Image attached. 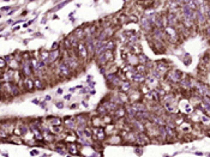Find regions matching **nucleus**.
<instances>
[{
  "label": "nucleus",
  "instance_id": "nucleus-29",
  "mask_svg": "<svg viewBox=\"0 0 210 157\" xmlns=\"http://www.w3.org/2000/svg\"><path fill=\"white\" fill-rule=\"evenodd\" d=\"M0 128H3L4 131H6L8 134H10V133H12L13 130H15V127H13L12 124H1V125H0Z\"/></svg>",
  "mask_w": 210,
  "mask_h": 157
},
{
  "label": "nucleus",
  "instance_id": "nucleus-20",
  "mask_svg": "<svg viewBox=\"0 0 210 157\" xmlns=\"http://www.w3.org/2000/svg\"><path fill=\"white\" fill-rule=\"evenodd\" d=\"M121 140H123V139H121V137H120V136H118V134L115 136V133H114V134H110V138L107 140V143H108V144L114 145V144H120V143H121Z\"/></svg>",
  "mask_w": 210,
  "mask_h": 157
},
{
  "label": "nucleus",
  "instance_id": "nucleus-6",
  "mask_svg": "<svg viewBox=\"0 0 210 157\" xmlns=\"http://www.w3.org/2000/svg\"><path fill=\"white\" fill-rule=\"evenodd\" d=\"M163 29H164V30H163L164 37H167V39H169L171 41H174V42L178 40L179 35H178V31L175 30L174 27H166V28H163Z\"/></svg>",
  "mask_w": 210,
  "mask_h": 157
},
{
  "label": "nucleus",
  "instance_id": "nucleus-39",
  "mask_svg": "<svg viewBox=\"0 0 210 157\" xmlns=\"http://www.w3.org/2000/svg\"><path fill=\"white\" fill-rule=\"evenodd\" d=\"M55 107H57L58 109H63L64 108V103L63 102H57V103H55Z\"/></svg>",
  "mask_w": 210,
  "mask_h": 157
},
{
  "label": "nucleus",
  "instance_id": "nucleus-27",
  "mask_svg": "<svg viewBox=\"0 0 210 157\" xmlns=\"http://www.w3.org/2000/svg\"><path fill=\"white\" fill-rule=\"evenodd\" d=\"M125 110H126V115L129 116V118H131V119H135L136 118V113L137 111L132 108L131 106H125Z\"/></svg>",
  "mask_w": 210,
  "mask_h": 157
},
{
  "label": "nucleus",
  "instance_id": "nucleus-21",
  "mask_svg": "<svg viewBox=\"0 0 210 157\" xmlns=\"http://www.w3.org/2000/svg\"><path fill=\"white\" fill-rule=\"evenodd\" d=\"M59 57H60V52H59L58 49H54V50H52V52L49 53V55H48V59H49V64L54 62V61L57 60V59H58Z\"/></svg>",
  "mask_w": 210,
  "mask_h": 157
},
{
  "label": "nucleus",
  "instance_id": "nucleus-36",
  "mask_svg": "<svg viewBox=\"0 0 210 157\" xmlns=\"http://www.w3.org/2000/svg\"><path fill=\"white\" fill-rule=\"evenodd\" d=\"M34 85H35V88H36V89H43V88H45V86L42 85L41 81H39V79H36V81L34 82Z\"/></svg>",
  "mask_w": 210,
  "mask_h": 157
},
{
  "label": "nucleus",
  "instance_id": "nucleus-35",
  "mask_svg": "<svg viewBox=\"0 0 210 157\" xmlns=\"http://www.w3.org/2000/svg\"><path fill=\"white\" fill-rule=\"evenodd\" d=\"M6 66H7V62H6V60H5L4 58H0V70H4Z\"/></svg>",
  "mask_w": 210,
  "mask_h": 157
},
{
  "label": "nucleus",
  "instance_id": "nucleus-18",
  "mask_svg": "<svg viewBox=\"0 0 210 157\" xmlns=\"http://www.w3.org/2000/svg\"><path fill=\"white\" fill-rule=\"evenodd\" d=\"M24 86L27 90L29 91H32L35 89V85H34V81L31 79L30 77H25V79H24Z\"/></svg>",
  "mask_w": 210,
  "mask_h": 157
},
{
  "label": "nucleus",
  "instance_id": "nucleus-37",
  "mask_svg": "<svg viewBox=\"0 0 210 157\" xmlns=\"http://www.w3.org/2000/svg\"><path fill=\"white\" fill-rule=\"evenodd\" d=\"M8 136V133L6 131H4L3 128H0V138H6Z\"/></svg>",
  "mask_w": 210,
  "mask_h": 157
},
{
  "label": "nucleus",
  "instance_id": "nucleus-41",
  "mask_svg": "<svg viewBox=\"0 0 210 157\" xmlns=\"http://www.w3.org/2000/svg\"><path fill=\"white\" fill-rule=\"evenodd\" d=\"M78 107H79L78 103H73V104L70 107V109H78Z\"/></svg>",
  "mask_w": 210,
  "mask_h": 157
},
{
  "label": "nucleus",
  "instance_id": "nucleus-1",
  "mask_svg": "<svg viewBox=\"0 0 210 157\" xmlns=\"http://www.w3.org/2000/svg\"><path fill=\"white\" fill-rule=\"evenodd\" d=\"M113 58H114V53H113V50H106V52H103L102 54L98 55V58H97V64L100 65L101 67H103V66H106L107 64L112 62V61H113Z\"/></svg>",
  "mask_w": 210,
  "mask_h": 157
},
{
  "label": "nucleus",
  "instance_id": "nucleus-5",
  "mask_svg": "<svg viewBox=\"0 0 210 157\" xmlns=\"http://www.w3.org/2000/svg\"><path fill=\"white\" fill-rule=\"evenodd\" d=\"M179 108H180V111L183 114H191L195 110L193 106L190 103L189 100H181L179 102Z\"/></svg>",
  "mask_w": 210,
  "mask_h": 157
},
{
  "label": "nucleus",
  "instance_id": "nucleus-33",
  "mask_svg": "<svg viewBox=\"0 0 210 157\" xmlns=\"http://www.w3.org/2000/svg\"><path fill=\"white\" fill-rule=\"evenodd\" d=\"M138 57V61H139V64H145V62H148V58H147V55H144V54H139V55H137Z\"/></svg>",
  "mask_w": 210,
  "mask_h": 157
},
{
  "label": "nucleus",
  "instance_id": "nucleus-47",
  "mask_svg": "<svg viewBox=\"0 0 210 157\" xmlns=\"http://www.w3.org/2000/svg\"><path fill=\"white\" fill-rule=\"evenodd\" d=\"M196 155H197V156H203V153H202V152H197Z\"/></svg>",
  "mask_w": 210,
  "mask_h": 157
},
{
  "label": "nucleus",
  "instance_id": "nucleus-45",
  "mask_svg": "<svg viewBox=\"0 0 210 157\" xmlns=\"http://www.w3.org/2000/svg\"><path fill=\"white\" fill-rule=\"evenodd\" d=\"M82 103H83V106H84L85 108H88V107H89V106H88V102H85V101H83V102H82Z\"/></svg>",
  "mask_w": 210,
  "mask_h": 157
},
{
  "label": "nucleus",
  "instance_id": "nucleus-15",
  "mask_svg": "<svg viewBox=\"0 0 210 157\" xmlns=\"http://www.w3.org/2000/svg\"><path fill=\"white\" fill-rule=\"evenodd\" d=\"M67 152L69 153H71V155H73V156H76V155H79V150H78V148H77V144H74V143H67Z\"/></svg>",
  "mask_w": 210,
  "mask_h": 157
},
{
  "label": "nucleus",
  "instance_id": "nucleus-12",
  "mask_svg": "<svg viewBox=\"0 0 210 157\" xmlns=\"http://www.w3.org/2000/svg\"><path fill=\"white\" fill-rule=\"evenodd\" d=\"M64 122H65V126L67 127L69 130H76V128H77L76 118H65Z\"/></svg>",
  "mask_w": 210,
  "mask_h": 157
},
{
  "label": "nucleus",
  "instance_id": "nucleus-24",
  "mask_svg": "<svg viewBox=\"0 0 210 157\" xmlns=\"http://www.w3.org/2000/svg\"><path fill=\"white\" fill-rule=\"evenodd\" d=\"M132 79L137 83H143L145 81V74H142V73H138V72H135L133 76H132Z\"/></svg>",
  "mask_w": 210,
  "mask_h": 157
},
{
  "label": "nucleus",
  "instance_id": "nucleus-44",
  "mask_svg": "<svg viewBox=\"0 0 210 157\" xmlns=\"http://www.w3.org/2000/svg\"><path fill=\"white\" fill-rule=\"evenodd\" d=\"M63 94V89H58L57 90V95H61Z\"/></svg>",
  "mask_w": 210,
  "mask_h": 157
},
{
  "label": "nucleus",
  "instance_id": "nucleus-13",
  "mask_svg": "<svg viewBox=\"0 0 210 157\" xmlns=\"http://www.w3.org/2000/svg\"><path fill=\"white\" fill-rule=\"evenodd\" d=\"M140 24H142V28L144 30H147V31H151L152 28H154V25L150 23V20H149V18L147 16L140 19Z\"/></svg>",
  "mask_w": 210,
  "mask_h": 157
},
{
  "label": "nucleus",
  "instance_id": "nucleus-23",
  "mask_svg": "<svg viewBox=\"0 0 210 157\" xmlns=\"http://www.w3.org/2000/svg\"><path fill=\"white\" fill-rule=\"evenodd\" d=\"M176 23H178V20H176V16L174 13H169L167 16V24H168V27H175Z\"/></svg>",
  "mask_w": 210,
  "mask_h": 157
},
{
  "label": "nucleus",
  "instance_id": "nucleus-3",
  "mask_svg": "<svg viewBox=\"0 0 210 157\" xmlns=\"http://www.w3.org/2000/svg\"><path fill=\"white\" fill-rule=\"evenodd\" d=\"M93 138L96 142H105L107 138V133L103 127H95L93 130Z\"/></svg>",
  "mask_w": 210,
  "mask_h": 157
},
{
  "label": "nucleus",
  "instance_id": "nucleus-11",
  "mask_svg": "<svg viewBox=\"0 0 210 157\" xmlns=\"http://www.w3.org/2000/svg\"><path fill=\"white\" fill-rule=\"evenodd\" d=\"M113 114L115 116V119H123L126 116V110H125V107L123 106H118V108L113 111Z\"/></svg>",
  "mask_w": 210,
  "mask_h": 157
},
{
  "label": "nucleus",
  "instance_id": "nucleus-17",
  "mask_svg": "<svg viewBox=\"0 0 210 157\" xmlns=\"http://www.w3.org/2000/svg\"><path fill=\"white\" fill-rule=\"evenodd\" d=\"M131 107L133 108L136 111H143V110H147V107L144 103H142L140 101H137V102H132Z\"/></svg>",
  "mask_w": 210,
  "mask_h": 157
},
{
  "label": "nucleus",
  "instance_id": "nucleus-19",
  "mask_svg": "<svg viewBox=\"0 0 210 157\" xmlns=\"http://www.w3.org/2000/svg\"><path fill=\"white\" fill-rule=\"evenodd\" d=\"M8 65H10V69L11 70H18L19 69V60L17 59V58H11L8 61Z\"/></svg>",
  "mask_w": 210,
  "mask_h": 157
},
{
  "label": "nucleus",
  "instance_id": "nucleus-9",
  "mask_svg": "<svg viewBox=\"0 0 210 157\" xmlns=\"http://www.w3.org/2000/svg\"><path fill=\"white\" fill-rule=\"evenodd\" d=\"M77 52H78V58H81V59H88V49H86V46L83 43V42H81V43H78V46H77Z\"/></svg>",
  "mask_w": 210,
  "mask_h": 157
},
{
  "label": "nucleus",
  "instance_id": "nucleus-43",
  "mask_svg": "<svg viewBox=\"0 0 210 157\" xmlns=\"http://www.w3.org/2000/svg\"><path fill=\"white\" fill-rule=\"evenodd\" d=\"M64 100H66V101L71 100V95H70V94H69V95H65V96H64Z\"/></svg>",
  "mask_w": 210,
  "mask_h": 157
},
{
  "label": "nucleus",
  "instance_id": "nucleus-46",
  "mask_svg": "<svg viewBox=\"0 0 210 157\" xmlns=\"http://www.w3.org/2000/svg\"><path fill=\"white\" fill-rule=\"evenodd\" d=\"M51 98H52L51 96H47V97H46V101H51Z\"/></svg>",
  "mask_w": 210,
  "mask_h": 157
},
{
  "label": "nucleus",
  "instance_id": "nucleus-4",
  "mask_svg": "<svg viewBox=\"0 0 210 157\" xmlns=\"http://www.w3.org/2000/svg\"><path fill=\"white\" fill-rule=\"evenodd\" d=\"M183 76H184V74H183L180 71H178V70H171V71H168V73H167V79H168V82H171V83H173V84H176V83L180 82V79H181Z\"/></svg>",
  "mask_w": 210,
  "mask_h": 157
},
{
  "label": "nucleus",
  "instance_id": "nucleus-22",
  "mask_svg": "<svg viewBox=\"0 0 210 157\" xmlns=\"http://www.w3.org/2000/svg\"><path fill=\"white\" fill-rule=\"evenodd\" d=\"M120 91H123V93H127L130 89H131V83L129 82V81H121V83H120Z\"/></svg>",
  "mask_w": 210,
  "mask_h": 157
},
{
  "label": "nucleus",
  "instance_id": "nucleus-16",
  "mask_svg": "<svg viewBox=\"0 0 210 157\" xmlns=\"http://www.w3.org/2000/svg\"><path fill=\"white\" fill-rule=\"evenodd\" d=\"M22 71L25 74V77H29L31 74L32 71H31V66H30V60H25V62L22 66Z\"/></svg>",
  "mask_w": 210,
  "mask_h": 157
},
{
  "label": "nucleus",
  "instance_id": "nucleus-34",
  "mask_svg": "<svg viewBox=\"0 0 210 157\" xmlns=\"http://www.w3.org/2000/svg\"><path fill=\"white\" fill-rule=\"evenodd\" d=\"M51 128V132L54 133V134H58L60 131H61V125L60 126H49Z\"/></svg>",
  "mask_w": 210,
  "mask_h": 157
},
{
  "label": "nucleus",
  "instance_id": "nucleus-38",
  "mask_svg": "<svg viewBox=\"0 0 210 157\" xmlns=\"http://www.w3.org/2000/svg\"><path fill=\"white\" fill-rule=\"evenodd\" d=\"M127 19H129V22H135V23H137V22H138V19H137L136 16H130Z\"/></svg>",
  "mask_w": 210,
  "mask_h": 157
},
{
  "label": "nucleus",
  "instance_id": "nucleus-8",
  "mask_svg": "<svg viewBox=\"0 0 210 157\" xmlns=\"http://www.w3.org/2000/svg\"><path fill=\"white\" fill-rule=\"evenodd\" d=\"M127 96H129V101H131V102H137V101H140V91L138 90V89H130V90L127 91Z\"/></svg>",
  "mask_w": 210,
  "mask_h": 157
},
{
  "label": "nucleus",
  "instance_id": "nucleus-7",
  "mask_svg": "<svg viewBox=\"0 0 210 157\" xmlns=\"http://www.w3.org/2000/svg\"><path fill=\"white\" fill-rule=\"evenodd\" d=\"M149 143H150V137L145 132H137L136 144H139L140 146H143V145H148Z\"/></svg>",
  "mask_w": 210,
  "mask_h": 157
},
{
  "label": "nucleus",
  "instance_id": "nucleus-30",
  "mask_svg": "<svg viewBox=\"0 0 210 157\" xmlns=\"http://www.w3.org/2000/svg\"><path fill=\"white\" fill-rule=\"evenodd\" d=\"M105 47H106V50H113L115 48V41L107 40L106 43H105Z\"/></svg>",
  "mask_w": 210,
  "mask_h": 157
},
{
  "label": "nucleus",
  "instance_id": "nucleus-26",
  "mask_svg": "<svg viewBox=\"0 0 210 157\" xmlns=\"http://www.w3.org/2000/svg\"><path fill=\"white\" fill-rule=\"evenodd\" d=\"M119 103L120 104H125L129 102V96H127V93H123V91H120L119 93Z\"/></svg>",
  "mask_w": 210,
  "mask_h": 157
},
{
  "label": "nucleus",
  "instance_id": "nucleus-25",
  "mask_svg": "<svg viewBox=\"0 0 210 157\" xmlns=\"http://www.w3.org/2000/svg\"><path fill=\"white\" fill-rule=\"evenodd\" d=\"M126 62H129L131 66L138 65V64H139L138 57H137V55H135V54H130V55H129V58H127V60H126Z\"/></svg>",
  "mask_w": 210,
  "mask_h": 157
},
{
  "label": "nucleus",
  "instance_id": "nucleus-28",
  "mask_svg": "<svg viewBox=\"0 0 210 157\" xmlns=\"http://www.w3.org/2000/svg\"><path fill=\"white\" fill-rule=\"evenodd\" d=\"M48 122H49V126H60L61 125V120L57 116L48 118Z\"/></svg>",
  "mask_w": 210,
  "mask_h": 157
},
{
  "label": "nucleus",
  "instance_id": "nucleus-42",
  "mask_svg": "<svg viewBox=\"0 0 210 157\" xmlns=\"http://www.w3.org/2000/svg\"><path fill=\"white\" fill-rule=\"evenodd\" d=\"M135 151L137 152V155H138V156H140V155H142V149H139V148H136V149H135Z\"/></svg>",
  "mask_w": 210,
  "mask_h": 157
},
{
  "label": "nucleus",
  "instance_id": "nucleus-31",
  "mask_svg": "<svg viewBox=\"0 0 210 157\" xmlns=\"http://www.w3.org/2000/svg\"><path fill=\"white\" fill-rule=\"evenodd\" d=\"M93 125H94L95 127H103L102 120H101V115H100V116H96V118H93Z\"/></svg>",
  "mask_w": 210,
  "mask_h": 157
},
{
  "label": "nucleus",
  "instance_id": "nucleus-2",
  "mask_svg": "<svg viewBox=\"0 0 210 157\" xmlns=\"http://www.w3.org/2000/svg\"><path fill=\"white\" fill-rule=\"evenodd\" d=\"M57 73H58V76L61 77V78H69L70 74H71V69L69 67V65L63 60V61L59 64V66H58Z\"/></svg>",
  "mask_w": 210,
  "mask_h": 157
},
{
  "label": "nucleus",
  "instance_id": "nucleus-10",
  "mask_svg": "<svg viewBox=\"0 0 210 157\" xmlns=\"http://www.w3.org/2000/svg\"><path fill=\"white\" fill-rule=\"evenodd\" d=\"M76 121H77V128H83L88 124V116L85 114H79L76 118Z\"/></svg>",
  "mask_w": 210,
  "mask_h": 157
},
{
  "label": "nucleus",
  "instance_id": "nucleus-40",
  "mask_svg": "<svg viewBox=\"0 0 210 157\" xmlns=\"http://www.w3.org/2000/svg\"><path fill=\"white\" fill-rule=\"evenodd\" d=\"M39 153H40L39 150H31V151H30V155H31V156H39Z\"/></svg>",
  "mask_w": 210,
  "mask_h": 157
},
{
  "label": "nucleus",
  "instance_id": "nucleus-32",
  "mask_svg": "<svg viewBox=\"0 0 210 157\" xmlns=\"http://www.w3.org/2000/svg\"><path fill=\"white\" fill-rule=\"evenodd\" d=\"M135 70H136V72H138V73L145 74V72H147V67H145V65H143V64H140V65L138 64Z\"/></svg>",
  "mask_w": 210,
  "mask_h": 157
},
{
  "label": "nucleus",
  "instance_id": "nucleus-14",
  "mask_svg": "<svg viewBox=\"0 0 210 157\" xmlns=\"http://www.w3.org/2000/svg\"><path fill=\"white\" fill-rule=\"evenodd\" d=\"M178 125H179L180 131H183V133H185V134H190L192 132V125L189 124V122H180Z\"/></svg>",
  "mask_w": 210,
  "mask_h": 157
}]
</instances>
